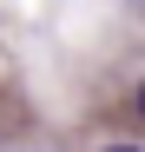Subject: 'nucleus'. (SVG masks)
Masks as SVG:
<instances>
[{
	"label": "nucleus",
	"mask_w": 145,
	"mask_h": 152,
	"mask_svg": "<svg viewBox=\"0 0 145 152\" xmlns=\"http://www.w3.org/2000/svg\"><path fill=\"white\" fill-rule=\"evenodd\" d=\"M138 113H145V80H138Z\"/></svg>",
	"instance_id": "2"
},
{
	"label": "nucleus",
	"mask_w": 145,
	"mask_h": 152,
	"mask_svg": "<svg viewBox=\"0 0 145 152\" xmlns=\"http://www.w3.org/2000/svg\"><path fill=\"white\" fill-rule=\"evenodd\" d=\"M106 152H138V145H106Z\"/></svg>",
	"instance_id": "1"
}]
</instances>
